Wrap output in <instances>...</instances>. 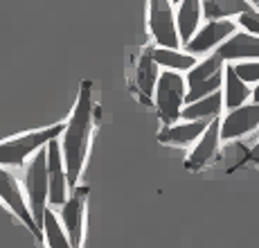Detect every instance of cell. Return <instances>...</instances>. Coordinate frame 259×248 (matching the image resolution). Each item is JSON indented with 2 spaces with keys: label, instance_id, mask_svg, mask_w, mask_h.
<instances>
[{
  "label": "cell",
  "instance_id": "cell-20",
  "mask_svg": "<svg viewBox=\"0 0 259 248\" xmlns=\"http://www.w3.org/2000/svg\"><path fill=\"white\" fill-rule=\"evenodd\" d=\"M201 7L205 21H223L248 12L255 5H250L248 0H201Z\"/></svg>",
  "mask_w": 259,
  "mask_h": 248
},
{
  "label": "cell",
  "instance_id": "cell-24",
  "mask_svg": "<svg viewBox=\"0 0 259 248\" xmlns=\"http://www.w3.org/2000/svg\"><path fill=\"white\" fill-rule=\"evenodd\" d=\"M252 102H255V104H259V84H257V86L255 88H252Z\"/></svg>",
  "mask_w": 259,
  "mask_h": 248
},
{
  "label": "cell",
  "instance_id": "cell-3",
  "mask_svg": "<svg viewBox=\"0 0 259 248\" xmlns=\"http://www.w3.org/2000/svg\"><path fill=\"white\" fill-rule=\"evenodd\" d=\"M187 95V81L181 72L165 70L160 72L153 93V106L162 124H174L181 120V113L185 108Z\"/></svg>",
  "mask_w": 259,
  "mask_h": 248
},
{
  "label": "cell",
  "instance_id": "cell-17",
  "mask_svg": "<svg viewBox=\"0 0 259 248\" xmlns=\"http://www.w3.org/2000/svg\"><path fill=\"white\" fill-rule=\"evenodd\" d=\"M151 59L162 68V70L174 72H187L198 63V57L185 52L181 48H162V46H149Z\"/></svg>",
  "mask_w": 259,
  "mask_h": 248
},
{
  "label": "cell",
  "instance_id": "cell-5",
  "mask_svg": "<svg viewBox=\"0 0 259 248\" xmlns=\"http://www.w3.org/2000/svg\"><path fill=\"white\" fill-rule=\"evenodd\" d=\"M25 194H27L29 210L34 219L41 226L43 215L48 210V196H50V183H48V149H38L32 156L27 170H25ZM43 230V228H41Z\"/></svg>",
  "mask_w": 259,
  "mask_h": 248
},
{
  "label": "cell",
  "instance_id": "cell-8",
  "mask_svg": "<svg viewBox=\"0 0 259 248\" xmlns=\"http://www.w3.org/2000/svg\"><path fill=\"white\" fill-rule=\"evenodd\" d=\"M86 210H88V187L74 185L70 190L68 201L61 205V226L70 237L72 248H83V232H86Z\"/></svg>",
  "mask_w": 259,
  "mask_h": 248
},
{
  "label": "cell",
  "instance_id": "cell-15",
  "mask_svg": "<svg viewBox=\"0 0 259 248\" xmlns=\"http://www.w3.org/2000/svg\"><path fill=\"white\" fill-rule=\"evenodd\" d=\"M212 120H183V122H174L165 124L158 131V142L167 147H187L194 145L198 138L203 136V131L207 129V124Z\"/></svg>",
  "mask_w": 259,
  "mask_h": 248
},
{
  "label": "cell",
  "instance_id": "cell-6",
  "mask_svg": "<svg viewBox=\"0 0 259 248\" xmlns=\"http://www.w3.org/2000/svg\"><path fill=\"white\" fill-rule=\"evenodd\" d=\"M0 203L27 228L29 235H32L34 239L36 241L43 239V230L36 223V219H34L32 210H29V203L23 194L21 185H18V178L3 165H0Z\"/></svg>",
  "mask_w": 259,
  "mask_h": 248
},
{
  "label": "cell",
  "instance_id": "cell-22",
  "mask_svg": "<svg viewBox=\"0 0 259 248\" xmlns=\"http://www.w3.org/2000/svg\"><path fill=\"white\" fill-rule=\"evenodd\" d=\"M232 68H235V72L239 77L243 79V81L250 86V84H259V59H250V61H237L232 63Z\"/></svg>",
  "mask_w": 259,
  "mask_h": 248
},
{
  "label": "cell",
  "instance_id": "cell-18",
  "mask_svg": "<svg viewBox=\"0 0 259 248\" xmlns=\"http://www.w3.org/2000/svg\"><path fill=\"white\" fill-rule=\"evenodd\" d=\"M201 21H203L201 0H181V3H178L176 27H178V36H181L183 46L196 34V29L201 27Z\"/></svg>",
  "mask_w": 259,
  "mask_h": 248
},
{
  "label": "cell",
  "instance_id": "cell-4",
  "mask_svg": "<svg viewBox=\"0 0 259 248\" xmlns=\"http://www.w3.org/2000/svg\"><path fill=\"white\" fill-rule=\"evenodd\" d=\"M223 70H226V61H223L217 52L203 57L192 70H187V74H185V81H187L185 104H192V102H196V99L221 91Z\"/></svg>",
  "mask_w": 259,
  "mask_h": 248
},
{
  "label": "cell",
  "instance_id": "cell-21",
  "mask_svg": "<svg viewBox=\"0 0 259 248\" xmlns=\"http://www.w3.org/2000/svg\"><path fill=\"white\" fill-rule=\"evenodd\" d=\"M41 228H43V239H46L48 248H72L70 237H68L66 230H63L59 215H54L50 208L46 210V215H43Z\"/></svg>",
  "mask_w": 259,
  "mask_h": 248
},
{
  "label": "cell",
  "instance_id": "cell-14",
  "mask_svg": "<svg viewBox=\"0 0 259 248\" xmlns=\"http://www.w3.org/2000/svg\"><path fill=\"white\" fill-rule=\"evenodd\" d=\"M214 52L223 59L226 63H237V61H250L259 59V36L250 32H235L228 36Z\"/></svg>",
  "mask_w": 259,
  "mask_h": 248
},
{
  "label": "cell",
  "instance_id": "cell-26",
  "mask_svg": "<svg viewBox=\"0 0 259 248\" xmlns=\"http://www.w3.org/2000/svg\"><path fill=\"white\" fill-rule=\"evenodd\" d=\"M250 158H252V162H255V165L259 167V153H257V156H250Z\"/></svg>",
  "mask_w": 259,
  "mask_h": 248
},
{
  "label": "cell",
  "instance_id": "cell-2",
  "mask_svg": "<svg viewBox=\"0 0 259 248\" xmlns=\"http://www.w3.org/2000/svg\"><path fill=\"white\" fill-rule=\"evenodd\" d=\"M63 129H66V124L57 122V124H52V127L16 133V136H12V138L0 140V165L7 167V170L23 167V162L27 160L29 156H34L38 149L48 147V142L61 138Z\"/></svg>",
  "mask_w": 259,
  "mask_h": 248
},
{
  "label": "cell",
  "instance_id": "cell-13",
  "mask_svg": "<svg viewBox=\"0 0 259 248\" xmlns=\"http://www.w3.org/2000/svg\"><path fill=\"white\" fill-rule=\"evenodd\" d=\"M259 127V104L248 102L221 117V140L230 142L248 136Z\"/></svg>",
  "mask_w": 259,
  "mask_h": 248
},
{
  "label": "cell",
  "instance_id": "cell-10",
  "mask_svg": "<svg viewBox=\"0 0 259 248\" xmlns=\"http://www.w3.org/2000/svg\"><path fill=\"white\" fill-rule=\"evenodd\" d=\"M160 77V66L151 59L149 48L142 50V54H138V61L133 66L128 81H131V91L136 93V97L140 99L144 106H153V93H156V84Z\"/></svg>",
  "mask_w": 259,
  "mask_h": 248
},
{
  "label": "cell",
  "instance_id": "cell-7",
  "mask_svg": "<svg viewBox=\"0 0 259 248\" xmlns=\"http://www.w3.org/2000/svg\"><path fill=\"white\" fill-rule=\"evenodd\" d=\"M147 27L156 46L162 48H181V36L176 27V14H174L171 0H149L147 9Z\"/></svg>",
  "mask_w": 259,
  "mask_h": 248
},
{
  "label": "cell",
  "instance_id": "cell-16",
  "mask_svg": "<svg viewBox=\"0 0 259 248\" xmlns=\"http://www.w3.org/2000/svg\"><path fill=\"white\" fill-rule=\"evenodd\" d=\"M223 108L232 111V108H239L243 104L250 102L252 97V91L246 81L235 72L232 63H226V70H223Z\"/></svg>",
  "mask_w": 259,
  "mask_h": 248
},
{
  "label": "cell",
  "instance_id": "cell-23",
  "mask_svg": "<svg viewBox=\"0 0 259 248\" xmlns=\"http://www.w3.org/2000/svg\"><path fill=\"white\" fill-rule=\"evenodd\" d=\"M237 25H241L243 32H250L255 36H259V7H250L248 12L239 14Z\"/></svg>",
  "mask_w": 259,
  "mask_h": 248
},
{
  "label": "cell",
  "instance_id": "cell-25",
  "mask_svg": "<svg viewBox=\"0 0 259 248\" xmlns=\"http://www.w3.org/2000/svg\"><path fill=\"white\" fill-rule=\"evenodd\" d=\"M257 153H259V142H257L255 147H252V156H257Z\"/></svg>",
  "mask_w": 259,
  "mask_h": 248
},
{
  "label": "cell",
  "instance_id": "cell-12",
  "mask_svg": "<svg viewBox=\"0 0 259 248\" xmlns=\"http://www.w3.org/2000/svg\"><path fill=\"white\" fill-rule=\"evenodd\" d=\"M221 120L214 117L203 131V136L194 142L192 151L185 158V170L187 172H201L219 156V147H221Z\"/></svg>",
  "mask_w": 259,
  "mask_h": 248
},
{
  "label": "cell",
  "instance_id": "cell-11",
  "mask_svg": "<svg viewBox=\"0 0 259 248\" xmlns=\"http://www.w3.org/2000/svg\"><path fill=\"white\" fill-rule=\"evenodd\" d=\"M48 183H50V205H63L70 196V183H68L66 162H63L61 142L52 140L48 142Z\"/></svg>",
  "mask_w": 259,
  "mask_h": 248
},
{
  "label": "cell",
  "instance_id": "cell-9",
  "mask_svg": "<svg viewBox=\"0 0 259 248\" xmlns=\"http://www.w3.org/2000/svg\"><path fill=\"white\" fill-rule=\"evenodd\" d=\"M237 32V23L230 18H223V21H205V25L196 29L192 38L185 43V52L194 54V57H207L210 52H214L228 36Z\"/></svg>",
  "mask_w": 259,
  "mask_h": 248
},
{
  "label": "cell",
  "instance_id": "cell-19",
  "mask_svg": "<svg viewBox=\"0 0 259 248\" xmlns=\"http://www.w3.org/2000/svg\"><path fill=\"white\" fill-rule=\"evenodd\" d=\"M223 111H226V108H223V93L217 91L207 97H201L192 104H185L181 117L183 120H214V117H219Z\"/></svg>",
  "mask_w": 259,
  "mask_h": 248
},
{
  "label": "cell",
  "instance_id": "cell-28",
  "mask_svg": "<svg viewBox=\"0 0 259 248\" xmlns=\"http://www.w3.org/2000/svg\"><path fill=\"white\" fill-rule=\"evenodd\" d=\"M171 3H174V5H178V3H181V0H171Z\"/></svg>",
  "mask_w": 259,
  "mask_h": 248
},
{
  "label": "cell",
  "instance_id": "cell-27",
  "mask_svg": "<svg viewBox=\"0 0 259 248\" xmlns=\"http://www.w3.org/2000/svg\"><path fill=\"white\" fill-rule=\"evenodd\" d=\"M250 5H255V7H259V0H248Z\"/></svg>",
  "mask_w": 259,
  "mask_h": 248
},
{
  "label": "cell",
  "instance_id": "cell-1",
  "mask_svg": "<svg viewBox=\"0 0 259 248\" xmlns=\"http://www.w3.org/2000/svg\"><path fill=\"white\" fill-rule=\"evenodd\" d=\"M95 113H97V108L93 102V81H81L70 120L66 122V129L61 133V151L70 190L81 183V174L86 170L95 133Z\"/></svg>",
  "mask_w": 259,
  "mask_h": 248
}]
</instances>
